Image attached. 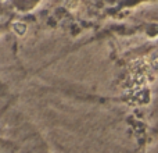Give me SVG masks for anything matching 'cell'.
Here are the masks:
<instances>
[{
    "instance_id": "cell-1",
    "label": "cell",
    "mask_w": 158,
    "mask_h": 153,
    "mask_svg": "<svg viewBox=\"0 0 158 153\" xmlns=\"http://www.w3.org/2000/svg\"><path fill=\"white\" fill-rule=\"evenodd\" d=\"M147 123L151 137H158V99L154 100L147 114Z\"/></svg>"
},
{
    "instance_id": "cell-2",
    "label": "cell",
    "mask_w": 158,
    "mask_h": 153,
    "mask_svg": "<svg viewBox=\"0 0 158 153\" xmlns=\"http://www.w3.org/2000/svg\"><path fill=\"white\" fill-rule=\"evenodd\" d=\"M19 145L14 141L0 137V153H18Z\"/></svg>"
}]
</instances>
